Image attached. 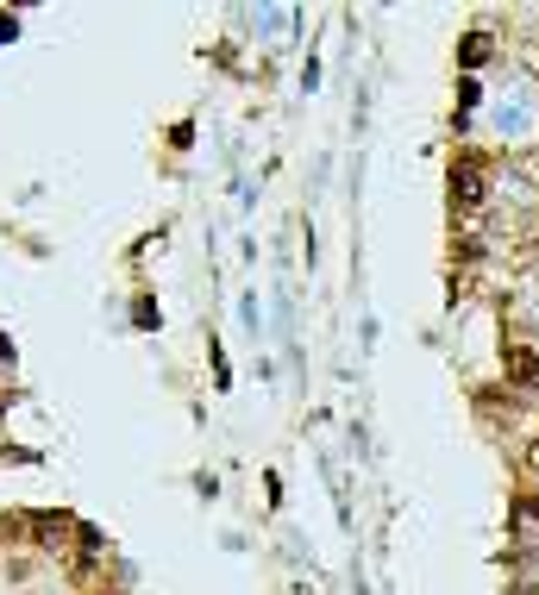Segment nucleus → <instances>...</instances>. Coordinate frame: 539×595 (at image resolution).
Listing matches in <instances>:
<instances>
[{
  "label": "nucleus",
  "mask_w": 539,
  "mask_h": 595,
  "mask_svg": "<svg viewBox=\"0 0 539 595\" xmlns=\"http://www.w3.org/2000/svg\"><path fill=\"white\" fill-rule=\"evenodd\" d=\"M452 201H458V207H477V201H483V176H477V163H452Z\"/></svg>",
  "instance_id": "obj_2"
},
{
  "label": "nucleus",
  "mask_w": 539,
  "mask_h": 595,
  "mask_svg": "<svg viewBox=\"0 0 539 595\" xmlns=\"http://www.w3.org/2000/svg\"><path fill=\"white\" fill-rule=\"evenodd\" d=\"M483 57H489V38H483V32H477V38H471V44H464V63H483Z\"/></svg>",
  "instance_id": "obj_4"
},
{
  "label": "nucleus",
  "mask_w": 539,
  "mask_h": 595,
  "mask_svg": "<svg viewBox=\"0 0 539 595\" xmlns=\"http://www.w3.org/2000/svg\"><path fill=\"white\" fill-rule=\"evenodd\" d=\"M502 370H508V383L514 389H539V351L533 345H502Z\"/></svg>",
  "instance_id": "obj_1"
},
{
  "label": "nucleus",
  "mask_w": 539,
  "mask_h": 595,
  "mask_svg": "<svg viewBox=\"0 0 539 595\" xmlns=\"http://www.w3.org/2000/svg\"><path fill=\"white\" fill-rule=\"evenodd\" d=\"M0 357H13V345H7V339H0Z\"/></svg>",
  "instance_id": "obj_8"
},
{
  "label": "nucleus",
  "mask_w": 539,
  "mask_h": 595,
  "mask_svg": "<svg viewBox=\"0 0 539 595\" xmlns=\"http://www.w3.org/2000/svg\"><path fill=\"white\" fill-rule=\"evenodd\" d=\"M521 170H527V176L539 182V151H527V157H521Z\"/></svg>",
  "instance_id": "obj_5"
},
{
  "label": "nucleus",
  "mask_w": 539,
  "mask_h": 595,
  "mask_svg": "<svg viewBox=\"0 0 539 595\" xmlns=\"http://www.w3.org/2000/svg\"><path fill=\"white\" fill-rule=\"evenodd\" d=\"M514 533H521V539L539 533V502H514Z\"/></svg>",
  "instance_id": "obj_3"
},
{
  "label": "nucleus",
  "mask_w": 539,
  "mask_h": 595,
  "mask_svg": "<svg viewBox=\"0 0 539 595\" xmlns=\"http://www.w3.org/2000/svg\"><path fill=\"white\" fill-rule=\"evenodd\" d=\"M0 38H13V19L7 13H0Z\"/></svg>",
  "instance_id": "obj_7"
},
{
  "label": "nucleus",
  "mask_w": 539,
  "mask_h": 595,
  "mask_svg": "<svg viewBox=\"0 0 539 595\" xmlns=\"http://www.w3.org/2000/svg\"><path fill=\"white\" fill-rule=\"evenodd\" d=\"M527 470H533V476H539V439H533V445H527Z\"/></svg>",
  "instance_id": "obj_6"
}]
</instances>
